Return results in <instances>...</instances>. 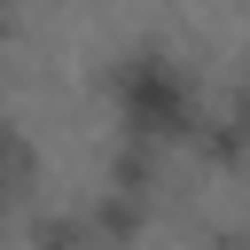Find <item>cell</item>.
<instances>
[{"label": "cell", "mask_w": 250, "mask_h": 250, "mask_svg": "<svg viewBox=\"0 0 250 250\" xmlns=\"http://www.w3.org/2000/svg\"><path fill=\"white\" fill-rule=\"evenodd\" d=\"M102 94H109V117L125 141H156V148H180L188 125L203 117L211 86L195 78V62L164 39H125L102 70Z\"/></svg>", "instance_id": "6da1fadb"}, {"label": "cell", "mask_w": 250, "mask_h": 250, "mask_svg": "<svg viewBox=\"0 0 250 250\" xmlns=\"http://www.w3.org/2000/svg\"><path fill=\"white\" fill-rule=\"evenodd\" d=\"M31 250H109V242L94 234V219H86V211H55V219H39Z\"/></svg>", "instance_id": "7a4b0ae2"}]
</instances>
